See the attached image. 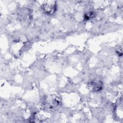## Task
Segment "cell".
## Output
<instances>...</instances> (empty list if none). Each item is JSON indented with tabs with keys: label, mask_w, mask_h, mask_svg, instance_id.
Wrapping results in <instances>:
<instances>
[{
	"label": "cell",
	"mask_w": 123,
	"mask_h": 123,
	"mask_svg": "<svg viewBox=\"0 0 123 123\" xmlns=\"http://www.w3.org/2000/svg\"><path fill=\"white\" fill-rule=\"evenodd\" d=\"M87 87L90 91L98 92L102 89L103 83L100 80L93 79L87 83Z\"/></svg>",
	"instance_id": "obj_1"
},
{
	"label": "cell",
	"mask_w": 123,
	"mask_h": 123,
	"mask_svg": "<svg viewBox=\"0 0 123 123\" xmlns=\"http://www.w3.org/2000/svg\"><path fill=\"white\" fill-rule=\"evenodd\" d=\"M42 10L46 14H52L56 10V5L54 3H46L42 5Z\"/></svg>",
	"instance_id": "obj_2"
},
{
	"label": "cell",
	"mask_w": 123,
	"mask_h": 123,
	"mask_svg": "<svg viewBox=\"0 0 123 123\" xmlns=\"http://www.w3.org/2000/svg\"><path fill=\"white\" fill-rule=\"evenodd\" d=\"M94 16H95L94 13L92 12H89L84 15V20H90L94 18Z\"/></svg>",
	"instance_id": "obj_3"
}]
</instances>
